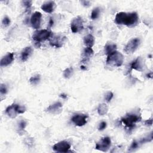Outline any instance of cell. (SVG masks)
Segmentation results:
<instances>
[{
	"instance_id": "6da1fadb",
	"label": "cell",
	"mask_w": 153,
	"mask_h": 153,
	"mask_svg": "<svg viewBox=\"0 0 153 153\" xmlns=\"http://www.w3.org/2000/svg\"><path fill=\"white\" fill-rule=\"evenodd\" d=\"M138 21L139 17L136 12H120L116 14L115 18V22L117 25H125L128 27L136 25Z\"/></svg>"
},
{
	"instance_id": "7a4b0ae2",
	"label": "cell",
	"mask_w": 153,
	"mask_h": 153,
	"mask_svg": "<svg viewBox=\"0 0 153 153\" xmlns=\"http://www.w3.org/2000/svg\"><path fill=\"white\" fill-rule=\"evenodd\" d=\"M124 62L123 55L117 50L109 54L106 59V63L111 66L119 67Z\"/></svg>"
},
{
	"instance_id": "3957f363",
	"label": "cell",
	"mask_w": 153,
	"mask_h": 153,
	"mask_svg": "<svg viewBox=\"0 0 153 153\" xmlns=\"http://www.w3.org/2000/svg\"><path fill=\"white\" fill-rule=\"evenodd\" d=\"M140 120L141 117L134 114H127L125 117L121 118L122 123L130 130L134 127L136 123L140 121Z\"/></svg>"
},
{
	"instance_id": "277c9868",
	"label": "cell",
	"mask_w": 153,
	"mask_h": 153,
	"mask_svg": "<svg viewBox=\"0 0 153 153\" xmlns=\"http://www.w3.org/2000/svg\"><path fill=\"white\" fill-rule=\"evenodd\" d=\"M51 36V32L48 29H42L36 30L32 35V39L36 42L40 43L46 39H48Z\"/></svg>"
},
{
	"instance_id": "5b68a950",
	"label": "cell",
	"mask_w": 153,
	"mask_h": 153,
	"mask_svg": "<svg viewBox=\"0 0 153 153\" xmlns=\"http://www.w3.org/2000/svg\"><path fill=\"white\" fill-rule=\"evenodd\" d=\"M25 111L26 108L24 106L14 103L7 108L5 112L10 118H14L17 116V114H23Z\"/></svg>"
},
{
	"instance_id": "8992f818",
	"label": "cell",
	"mask_w": 153,
	"mask_h": 153,
	"mask_svg": "<svg viewBox=\"0 0 153 153\" xmlns=\"http://www.w3.org/2000/svg\"><path fill=\"white\" fill-rule=\"evenodd\" d=\"M50 44L52 47L60 48L63 46L66 41V37L62 35H51L48 39Z\"/></svg>"
},
{
	"instance_id": "52a82bcc",
	"label": "cell",
	"mask_w": 153,
	"mask_h": 153,
	"mask_svg": "<svg viewBox=\"0 0 153 153\" xmlns=\"http://www.w3.org/2000/svg\"><path fill=\"white\" fill-rule=\"evenodd\" d=\"M140 43V39L137 38H133L130 40L126 45L124 48V51L126 54L133 53L137 48Z\"/></svg>"
},
{
	"instance_id": "ba28073f",
	"label": "cell",
	"mask_w": 153,
	"mask_h": 153,
	"mask_svg": "<svg viewBox=\"0 0 153 153\" xmlns=\"http://www.w3.org/2000/svg\"><path fill=\"white\" fill-rule=\"evenodd\" d=\"M71 29L74 33H77L82 30L83 21L81 17L78 16L72 20L71 24Z\"/></svg>"
},
{
	"instance_id": "9c48e42d",
	"label": "cell",
	"mask_w": 153,
	"mask_h": 153,
	"mask_svg": "<svg viewBox=\"0 0 153 153\" xmlns=\"http://www.w3.org/2000/svg\"><path fill=\"white\" fill-rule=\"evenodd\" d=\"M111 140L110 137H104L99 142H98L96 143L95 148L97 150H100L105 152L109 149V146H111Z\"/></svg>"
},
{
	"instance_id": "30bf717a",
	"label": "cell",
	"mask_w": 153,
	"mask_h": 153,
	"mask_svg": "<svg viewBox=\"0 0 153 153\" xmlns=\"http://www.w3.org/2000/svg\"><path fill=\"white\" fill-rule=\"evenodd\" d=\"M70 148H71L70 143L68 142L65 140L57 142L53 147V149L54 151L59 152H67L69 151Z\"/></svg>"
},
{
	"instance_id": "8fae6325",
	"label": "cell",
	"mask_w": 153,
	"mask_h": 153,
	"mask_svg": "<svg viewBox=\"0 0 153 153\" xmlns=\"http://www.w3.org/2000/svg\"><path fill=\"white\" fill-rule=\"evenodd\" d=\"M88 116L84 114H76L71 118V121L75 125L79 127L83 126L87 123Z\"/></svg>"
},
{
	"instance_id": "7c38bea8",
	"label": "cell",
	"mask_w": 153,
	"mask_h": 153,
	"mask_svg": "<svg viewBox=\"0 0 153 153\" xmlns=\"http://www.w3.org/2000/svg\"><path fill=\"white\" fill-rule=\"evenodd\" d=\"M42 14L40 12L35 11L33 13L30 17V23L33 29H39L41 25Z\"/></svg>"
},
{
	"instance_id": "4fadbf2b",
	"label": "cell",
	"mask_w": 153,
	"mask_h": 153,
	"mask_svg": "<svg viewBox=\"0 0 153 153\" xmlns=\"http://www.w3.org/2000/svg\"><path fill=\"white\" fill-rule=\"evenodd\" d=\"M130 69H135L138 71H142L143 69V66L142 60L140 57H137L135 60H133L130 64Z\"/></svg>"
},
{
	"instance_id": "5bb4252c",
	"label": "cell",
	"mask_w": 153,
	"mask_h": 153,
	"mask_svg": "<svg viewBox=\"0 0 153 153\" xmlns=\"http://www.w3.org/2000/svg\"><path fill=\"white\" fill-rule=\"evenodd\" d=\"M62 103L59 102H57L50 105L47 108L46 110L47 112L50 113L56 114L60 113L62 111Z\"/></svg>"
},
{
	"instance_id": "9a60e30c",
	"label": "cell",
	"mask_w": 153,
	"mask_h": 153,
	"mask_svg": "<svg viewBox=\"0 0 153 153\" xmlns=\"http://www.w3.org/2000/svg\"><path fill=\"white\" fill-rule=\"evenodd\" d=\"M56 7V4L53 1H48L45 2L42 5H41V9L47 13H51Z\"/></svg>"
},
{
	"instance_id": "2e32d148",
	"label": "cell",
	"mask_w": 153,
	"mask_h": 153,
	"mask_svg": "<svg viewBox=\"0 0 153 153\" xmlns=\"http://www.w3.org/2000/svg\"><path fill=\"white\" fill-rule=\"evenodd\" d=\"M14 60V54L13 53H8L4 56L0 62L1 66H7L10 65Z\"/></svg>"
},
{
	"instance_id": "e0dca14e",
	"label": "cell",
	"mask_w": 153,
	"mask_h": 153,
	"mask_svg": "<svg viewBox=\"0 0 153 153\" xmlns=\"http://www.w3.org/2000/svg\"><path fill=\"white\" fill-rule=\"evenodd\" d=\"M94 51L93 50V49L90 47H85L84 50L83 51V54H82V60L81 61V62L82 63H85L86 62H87L90 58L93 55Z\"/></svg>"
},
{
	"instance_id": "ac0fdd59",
	"label": "cell",
	"mask_w": 153,
	"mask_h": 153,
	"mask_svg": "<svg viewBox=\"0 0 153 153\" xmlns=\"http://www.w3.org/2000/svg\"><path fill=\"white\" fill-rule=\"evenodd\" d=\"M32 50L30 47H25L21 52L20 58L22 61L23 62L26 61L27 59L29 57V56H30V54H32Z\"/></svg>"
},
{
	"instance_id": "d6986e66",
	"label": "cell",
	"mask_w": 153,
	"mask_h": 153,
	"mask_svg": "<svg viewBox=\"0 0 153 153\" xmlns=\"http://www.w3.org/2000/svg\"><path fill=\"white\" fill-rule=\"evenodd\" d=\"M84 44L87 47L91 48L94 44V38L91 35L88 34L84 38Z\"/></svg>"
},
{
	"instance_id": "ffe728a7",
	"label": "cell",
	"mask_w": 153,
	"mask_h": 153,
	"mask_svg": "<svg viewBox=\"0 0 153 153\" xmlns=\"http://www.w3.org/2000/svg\"><path fill=\"white\" fill-rule=\"evenodd\" d=\"M116 50H117V45L115 44L109 43V44H107L105 46V52L107 55L116 51Z\"/></svg>"
},
{
	"instance_id": "44dd1931",
	"label": "cell",
	"mask_w": 153,
	"mask_h": 153,
	"mask_svg": "<svg viewBox=\"0 0 153 153\" xmlns=\"http://www.w3.org/2000/svg\"><path fill=\"white\" fill-rule=\"evenodd\" d=\"M108 111V107L106 104L102 103L100 104L97 108V112L100 115H105Z\"/></svg>"
},
{
	"instance_id": "7402d4cb",
	"label": "cell",
	"mask_w": 153,
	"mask_h": 153,
	"mask_svg": "<svg viewBox=\"0 0 153 153\" xmlns=\"http://www.w3.org/2000/svg\"><path fill=\"white\" fill-rule=\"evenodd\" d=\"M40 81V75H35L32 76L29 79V82L32 85H36Z\"/></svg>"
},
{
	"instance_id": "603a6c76",
	"label": "cell",
	"mask_w": 153,
	"mask_h": 153,
	"mask_svg": "<svg viewBox=\"0 0 153 153\" xmlns=\"http://www.w3.org/2000/svg\"><path fill=\"white\" fill-rule=\"evenodd\" d=\"M99 13H100V8L99 7H96L94 8L91 13V18L92 20H95L99 16Z\"/></svg>"
},
{
	"instance_id": "cb8c5ba5",
	"label": "cell",
	"mask_w": 153,
	"mask_h": 153,
	"mask_svg": "<svg viewBox=\"0 0 153 153\" xmlns=\"http://www.w3.org/2000/svg\"><path fill=\"white\" fill-rule=\"evenodd\" d=\"M73 74V68L72 67L68 68H66L64 71H63V76L66 78H69Z\"/></svg>"
},
{
	"instance_id": "d4e9b609",
	"label": "cell",
	"mask_w": 153,
	"mask_h": 153,
	"mask_svg": "<svg viewBox=\"0 0 153 153\" xmlns=\"http://www.w3.org/2000/svg\"><path fill=\"white\" fill-rule=\"evenodd\" d=\"M139 145V143L138 142V141H136V140H133V142L131 143L129 149H128V151H133L134 150H135L136 149H137L138 148Z\"/></svg>"
},
{
	"instance_id": "484cf974",
	"label": "cell",
	"mask_w": 153,
	"mask_h": 153,
	"mask_svg": "<svg viewBox=\"0 0 153 153\" xmlns=\"http://www.w3.org/2000/svg\"><path fill=\"white\" fill-rule=\"evenodd\" d=\"M26 126V122L24 120H22L19 122V128L20 131H23Z\"/></svg>"
},
{
	"instance_id": "4316f807",
	"label": "cell",
	"mask_w": 153,
	"mask_h": 153,
	"mask_svg": "<svg viewBox=\"0 0 153 153\" xmlns=\"http://www.w3.org/2000/svg\"><path fill=\"white\" fill-rule=\"evenodd\" d=\"M22 4L27 10L28 8H30V7H31L32 2L31 1H23Z\"/></svg>"
},
{
	"instance_id": "83f0119b",
	"label": "cell",
	"mask_w": 153,
	"mask_h": 153,
	"mask_svg": "<svg viewBox=\"0 0 153 153\" xmlns=\"http://www.w3.org/2000/svg\"><path fill=\"white\" fill-rule=\"evenodd\" d=\"M113 96H114V94L112 92H111V91L108 92L105 96V100H106V102H109L111 100L112 98L113 97Z\"/></svg>"
},
{
	"instance_id": "f1b7e54d",
	"label": "cell",
	"mask_w": 153,
	"mask_h": 153,
	"mask_svg": "<svg viewBox=\"0 0 153 153\" xmlns=\"http://www.w3.org/2000/svg\"><path fill=\"white\" fill-rule=\"evenodd\" d=\"M2 23V25H3L4 26H8V25H10V19H9L8 17L6 16V17H5L3 19Z\"/></svg>"
},
{
	"instance_id": "f546056e",
	"label": "cell",
	"mask_w": 153,
	"mask_h": 153,
	"mask_svg": "<svg viewBox=\"0 0 153 153\" xmlns=\"http://www.w3.org/2000/svg\"><path fill=\"white\" fill-rule=\"evenodd\" d=\"M7 91L6 86L5 84H1L0 87V92L1 94H5Z\"/></svg>"
},
{
	"instance_id": "4dcf8cb0",
	"label": "cell",
	"mask_w": 153,
	"mask_h": 153,
	"mask_svg": "<svg viewBox=\"0 0 153 153\" xmlns=\"http://www.w3.org/2000/svg\"><path fill=\"white\" fill-rule=\"evenodd\" d=\"M106 122L102 121V122H101V123L99 124L98 129H99V130H104V129L106 128Z\"/></svg>"
},
{
	"instance_id": "1f68e13d",
	"label": "cell",
	"mask_w": 153,
	"mask_h": 153,
	"mask_svg": "<svg viewBox=\"0 0 153 153\" xmlns=\"http://www.w3.org/2000/svg\"><path fill=\"white\" fill-rule=\"evenodd\" d=\"M81 3L83 4L84 6H88L90 5V2L88 1H81Z\"/></svg>"
},
{
	"instance_id": "d6a6232c",
	"label": "cell",
	"mask_w": 153,
	"mask_h": 153,
	"mask_svg": "<svg viewBox=\"0 0 153 153\" xmlns=\"http://www.w3.org/2000/svg\"><path fill=\"white\" fill-rule=\"evenodd\" d=\"M53 23H54V22H53V19L51 17L50 18V20H49V22H48V26L50 27H51L53 25Z\"/></svg>"
},
{
	"instance_id": "836d02e7",
	"label": "cell",
	"mask_w": 153,
	"mask_h": 153,
	"mask_svg": "<svg viewBox=\"0 0 153 153\" xmlns=\"http://www.w3.org/2000/svg\"><path fill=\"white\" fill-rule=\"evenodd\" d=\"M145 124L146 125L151 126V125H152V120H151V119H149V120H148L145 121Z\"/></svg>"
},
{
	"instance_id": "e575fe53",
	"label": "cell",
	"mask_w": 153,
	"mask_h": 153,
	"mask_svg": "<svg viewBox=\"0 0 153 153\" xmlns=\"http://www.w3.org/2000/svg\"><path fill=\"white\" fill-rule=\"evenodd\" d=\"M60 97H61L63 98V99H66V98L67 97V95L65 94H64V93H62V94H60Z\"/></svg>"
},
{
	"instance_id": "d590c367",
	"label": "cell",
	"mask_w": 153,
	"mask_h": 153,
	"mask_svg": "<svg viewBox=\"0 0 153 153\" xmlns=\"http://www.w3.org/2000/svg\"><path fill=\"white\" fill-rule=\"evenodd\" d=\"M146 76H147L148 77H149V78H152V72H150L149 74H148L146 75Z\"/></svg>"
}]
</instances>
